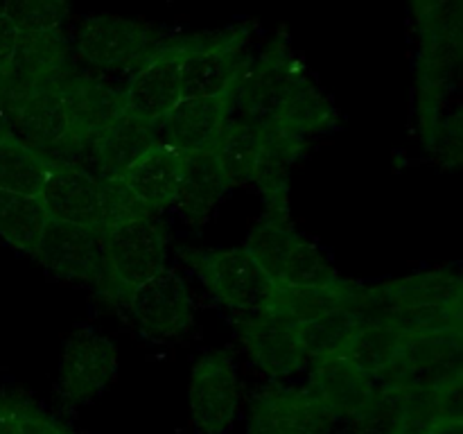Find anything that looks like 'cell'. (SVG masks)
I'll use <instances>...</instances> for the list:
<instances>
[{
	"label": "cell",
	"mask_w": 463,
	"mask_h": 434,
	"mask_svg": "<svg viewBox=\"0 0 463 434\" xmlns=\"http://www.w3.org/2000/svg\"><path fill=\"white\" fill-rule=\"evenodd\" d=\"M3 116H5V95H3V86H0V127H3Z\"/></svg>",
	"instance_id": "obj_30"
},
{
	"label": "cell",
	"mask_w": 463,
	"mask_h": 434,
	"mask_svg": "<svg viewBox=\"0 0 463 434\" xmlns=\"http://www.w3.org/2000/svg\"><path fill=\"white\" fill-rule=\"evenodd\" d=\"M231 116V90L208 98H184L158 125L161 140L181 154L215 152Z\"/></svg>",
	"instance_id": "obj_15"
},
{
	"label": "cell",
	"mask_w": 463,
	"mask_h": 434,
	"mask_svg": "<svg viewBox=\"0 0 463 434\" xmlns=\"http://www.w3.org/2000/svg\"><path fill=\"white\" fill-rule=\"evenodd\" d=\"M310 143L283 131L231 116L215 156L229 181L253 188L265 202V211H289V170L301 161Z\"/></svg>",
	"instance_id": "obj_2"
},
{
	"label": "cell",
	"mask_w": 463,
	"mask_h": 434,
	"mask_svg": "<svg viewBox=\"0 0 463 434\" xmlns=\"http://www.w3.org/2000/svg\"><path fill=\"white\" fill-rule=\"evenodd\" d=\"M231 190L233 184L217 161L215 152L185 154L184 184L172 211L184 224L203 226Z\"/></svg>",
	"instance_id": "obj_20"
},
{
	"label": "cell",
	"mask_w": 463,
	"mask_h": 434,
	"mask_svg": "<svg viewBox=\"0 0 463 434\" xmlns=\"http://www.w3.org/2000/svg\"><path fill=\"white\" fill-rule=\"evenodd\" d=\"M39 199L48 212L50 222L102 229V181L81 163L52 161Z\"/></svg>",
	"instance_id": "obj_12"
},
{
	"label": "cell",
	"mask_w": 463,
	"mask_h": 434,
	"mask_svg": "<svg viewBox=\"0 0 463 434\" xmlns=\"http://www.w3.org/2000/svg\"><path fill=\"white\" fill-rule=\"evenodd\" d=\"M179 258L194 271L213 298L231 315H258L269 306L274 283L244 247L179 249Z\"/></svg>",
	"instance_id": "obj_4"
},
{
	"label": "cell",
	"mask_w": 463,
	"mask_h": 434,
	"mask_svg": "<svg viewBox=\"0 0 463 434\" xmlns=\"http://www.w3.org/2000/svg\"><path fill=\"white\" fill-rule=\"evenodd\" d=\"M102 181L104 194V224H125V222L143 220V217L154 215L134 193L129 185L118 176V179H99Z\"/></svg>",
	"instance_id": "obj_27"
},
{
	"label": "cell",
	"mask_w": 463,
	"mask_h": 434,
	"mask_svg": "<svg viewBox=\"0 0 463 434\" xmlns=\"http://www.w3.org/2000/svg\"><path fill=\"white\" fill-rule=\"evenodd\" d=\"M297 235L298 231L292 224V212L265 211V215L249 231L242 247L251 253V258L269 276L271 283H276L280 265H283Z\"/></svg>",
	"instance_id": "obj_25"
},
{
	"label": "cell",
	"mask_w": 463,
	"mask_h": 434,
	"mask_svg": "<svg viewBox=\"0 0 463 434\" xmlns=\"http://www.w3.org/2000/svg\"><path fill=\"white\" fill-rule=\"evenodd\" d=\"M306 387L337 428L355 420L380 392L378 380L362 373L339 355L312 360L307 366Z\"/></svg>",
	"instance_id": "obj_13"
},
{
	"label": "cell",
	"mask_w": 463,
	"mask_h": 434,
	"mask_svg": "<svg viewBox=\"0 0 463 434\" xmlns=\"http://www.w3.org/2000/svg\"><path fill=\"white\" fill-rule=\"evenodd\" d=\"M118 375V346L90 326H80L66 337L59 357L54 396L63 411L93 405Z\"/></svg>",
	"instance_id": "obj_6"
},
{
	"label": "cell",
	"mask_w": 463,
	"mask_h": 434,
	"mask_svg": "<svg viewBox=\"0 0 463 434\" xmlns=\"http://www.w3.org/2000/svg\"><path fill=\"white\" fill-rule=\"evenodd\" d=\"M344 276L330 265L324 249L298 233L280 265L276 283L280 288H335Z\"/></svg>",
	"instance_id": "obj_26"
},
{
	"label": "cell",
	"mask_w": 463,
	"mask_h": 434,
	"mask_svg": "<svg viewBox=\"0 0 463 434\" xmlns=\"http://www.w3.org/2000/svg\"><path fill=\"white\" fill-rule=\"evenodd\" d=\"M184 57L185 41L158 50L127 84V108L154 125H161L163 118L184 99Z\"/></svg>",
	"instance_id": "obj_14"
},
{
	"label": "cell",
	"mask_w": 463,
	"mask_h": 434,
	"mask_svg": "<svg viewBox=\"0 0 463 434\" xmlns=\"http://www.w3.org/2000/svg\"><path fill=\"white\" fill-rule=\"evenodd\" d=\"M244 36H213L185 41L184 98L229 93L249 61L242 57Z\"/></svg>",
	"instance_id": "obj_16"
},
{
	"label": "cell",
	"mask_w": 463,
	"mask_h": 434,
	"mask_svg": "<svg viewBox=\"0 0 463 434\" xmlns=\"http://www.w3.org/2000/svg\"><path fill=\"white\" fill-rule=\"evenodd\" d=\"M68 120V163H89L90 152L127 108L125 90L98 77L68 75L61 81Z\"/></svg>",
	"instance_id": "obj_8"
},
{
	"label": "cell",
	"mask_w": 463,
	"mask_h": 434,
	"mask_svg": "<svg viewBox=\"0 0 463 434\" xmlns=\"http://www.w3.org/2000/svg\"><path fill=\"white\" fill-rule=\"evenodd\" d=\"M18 39H21V27L14 23L9 12H0V86L7 77L9 66H12Z\"/></svg>",
	"instance_id": "obj_29"
},
{
	"label": "cell",
	"mask_w": 463,
	"mask_h": 434,
	"mask_svg": "<svg viewBox=\"0 0 463 434\" xmlns=\"http://www.w3.org/2000/svg\"><path fill=\"white\" fill-rule=\"evenodd\" d=\"M337 429L306 384L267 382L247 401L244 434H337Z\"/></svg>",
	"instance_id": "obj_9"
},
{
	"label": "cell",
	"mask_w": 463,
	"mask_h": 434,
	"mask_svg": "<svg viewBox=\"0 0 463 434\" xmlns=\"http://www.w3.org/2000/svg\"><path fill=\"white\" fill-rule=\"evenodd\" d=\"M48 222L39 197L0 190V240L14 251L34 258Z\"/></svg>",
	"instance_id": "obj_23"
},
{
	"label": "cell",
	"mask_w": 463,
	"mask_h": 434,
	"mask_svg": "<svg viewBox=\"0 0 463 434\" xmlns=\"http://www.w3.org/2000/svg\"><path fill=\"white\" fill-rule=\"evenodd\" d=\"M52 167V158L0 127V190L39 197Z\"/></svg>",
	"instance_id": "obj_21"
},
{
	"label": "cell",
	"mask_w": 463,
	"mask_h": 434,
	"mask_svg": "<svg viewBox=\"0 0 463 434\" xmlns=\"http://www.w3.org/2000/svg\"><path fill=\"white\" fill-rule=\"evenodd\" d=\"M235 337L249 360L269 378V382H288L303 373L310 360L297 337V324L274 310L233 319Z\"/></svg>",
	"instance_id": "obj_11"
},
{
	"label": "cell",
	"mask_w": 463,
	"mask_h": 434,
	"mask_svg": "<svg viewBox=\"0 0 463 434\" xmlns=\"http://www.w3.org/2000/svg\"><path fill=\"white\" fill-rule=\"evenodd\" d=\"M161 140V129L154 122L136 116L129 108L107 129L90 152L89 167L98 179H118L125 175L140 156Z\"/></svg>",
	"instance_id": "obj_18"
},
{
	"label": "cell",
	"mask_w": 463,
	"mask_h": 434,
	"mask_svg": "<svg viewBox=\"0 0 463 434\" xmlns=\"http://www.w3.org/2000/svg\"><path fill=\"white\" fill-rule=\"evenodd\" d=\"M34 260H39L50 276L90 289L98 298L107 289V262L99 229L48 222Z\"/></svg>",
	"instance_id": "obj_10"
},
{
	"label": "cell",
	"mask_w": 463,
	"mask_h": 434,
	"mask_svg": "<svg viewBox=\"0 0 463 434\" xmlns=\"http://www.w3.org/2000/svg\"><path fill=\"white\" fill-rule=\"evenodd\" d=\"M163 45H156L152 36L140 25L127 21L98 18L84 27L80 36V52L93 66L102 71L113 68H143Z\"/></svg>",
	"instance_id": "obj_17"
},
{
	"label": "cell",
	"mask_w": 463,
	"mask_h": 434,
	"mask_svg": "<svg viewBox=\"0 0 463 434\" xmlns=\"http://www.w3.org/2000/svg\"><path fill=\"white\" fill-rule=\"evenodd\" d=\"M366 319L369 316L362 306L337 307L306 324H297L298 344L310 362L339 355Z\"/></svg>",
	"instance_id": "obj_24"
},
{
	"label": "cell",
	"mask_w": 463,
	"mask_h": 434,
	"mask_svg": "<svg viewBox=\"0 0 463 434\" xmlns=\"http://www.w3.org/2000/svg\"><path fill=\"white\" fill-rule=\"evenodd\" d=\"M23 425H25V434H81L66 419L45 410L30 393H25V402H23Z\"/></svg>",
	"instance_id": "obj_28"
},
{
	"label": "cell",
	"mask_w": 463,
	"mask_h": 434,
	"mask_svg": "<svg viewBox=\"0 0 463 434\" xmlns=\"http://www.w3.org/2000/svg\"><path fill=\"white\" fill-rule=\"evenodd\" d=\"M233 116L298 140H312L335 131L337 108L307 80L283 45L267 50L247 63L231 89Z\"/></svg>",
	"instance_id": "obj_1"
},
{
	"label": "cell",
	"mask_w": 463,
	"mask_h": 434,
	"mask_svg": "<svg viewBox=\"0 0 463 434\" xmlns=\"http://www.w3.org/2000/svg\"><path fill=\"white\" fill-rule=\"evenodd\" d=\"M107 289L99 297L104 306L125 312L127 303L149 280L167 269L170 231L158 215L125 224L102 226Z\"/></svg>",
	"instance_id": "obj_3"
},
{
	"label": "cell",
	"mask_w": 463,
	"mask_h": 434,
	"mask_svg": "<svg viewBox=\"0 0 463 434\" xmlns=\"http://www.w3.org/2000/svg\"><path fill=\"white\" fill-rule=\"evenodd\" d=\"M125 315L145 342L161 346L193 333L197 324V301L184 276L167 267L131 297Z\"/></svg>",
	"instance_id": "obj_7"
},
{
	"label": "cell",
	"mask_w": 463,
	"mask_h": 434,
	"mask_svg": "<svg viewBox=\"0 0 463 434\" xmlns=\"http://www.w3.org/2000/svg\"><path fill=\"white\" fill-rule=\"evenodd\" d=\"M185 172V154L158 140L145 156H140L120 176L131 193L154 212L170 211L179 197Z\"/></svg>",
	"instance_id": "obj_19"
},
{
	"label": "cell",
	"mask_w": 463,
	"mask_h": 434,
	"mask_svg": "<svg viewBox=\"0 0 463 434\" xmlns=\"http://www.w3.org/2000/svg\"><path fill=\"white\" fill-rule=\"evenodd\" d=\"M244 401L235 355L226 348L206 351L190 369L188 420L193 434H231Z\"/></svg>",
	"instance_id": "obj_5"
},
{
	"label": "cell",
	"mask_w": 463,
	"mask_h": 434,
	"mask_svg": "<svg viewBox=\"0 0 463 434\" xmlns=\"http://www.w3.org/2000/svg\"><path fill=\"white\" fill-rule=\"evenodd\" d=\"M405 337V330L389 321L366 319L346 344V348L339 353V357L351 362L362 373L380 380L401 353Z\"/></svg>",
	"instance_id": "obj_22"
}]
</instances>
